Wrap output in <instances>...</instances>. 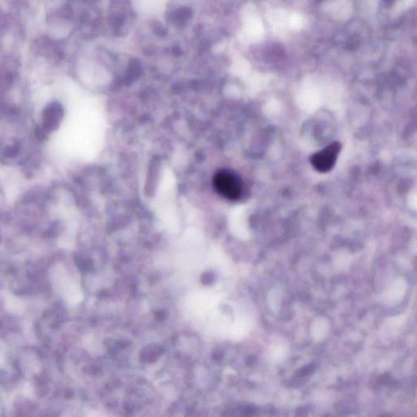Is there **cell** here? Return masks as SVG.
Returning a JSON list of instances; mask_svg holds the SVG:
<instances>
[{
	"label": "cell",
	"instance_id": "obj_1",
	"mask_svg": "<svg viewBox=\"0 0 417 417\" xmlns=\"http://www.w3.org/2000/svg\"><path fill=\"white\" fill-rule=\"evenodd\" d=\"M214 187L226 199L237 200L242 194V180L237 175L228 170L218 171L213 180Z\"/></svg>",
	"mask_w": 417,
	"mask_h": 417
},
{
	"label": "cell",
	"instance_id": "obj_2",
	"mask_svg": "<svg viewBox=\"0 0 417 417\" xmlns=\"http://www.w3.org/2000/svg\"><path fill=\"white\" fill-rule=\"evenodd\" d=\"M341 150L342 145L339 142H333L325 149L317 152L311 156L313 168L321 173H328L335 168Z\"/></svg>",
	"mask_w": 417,
	"mask_h": 417
},
{
	"label": "cell",
	"instance_id": "obj_3",
	"mask_svg": "<svg viewBox=\"0 0 417 417\" xmlns=\"http://www.w3.org/2000/svg\"><path fill=\"white\" fill-rule=\"evenodd\" d=\"M64 115L63 108L57 102L51 103L43 112V126L41 129L47 135L60 125Z\"/></svg>",
	"mask_w": 417,
	"mask_h": 417
},
{
	"label": "cell",
	"instance_id": "obj_4",
	"mask_svg": "<svg viewBox=\"0 0 417 417\" xmlns=\"http://www.w3.org/2000/svg\"><path fill=\"white\" fill-rule=\"evenodd\" d=\"M20 144L15 143L12 145H9L3 152L5 158H14L19 153Z\"/></svg>",
	"mask_w": 417,
	"mask_h": 417
}]
</instances>
